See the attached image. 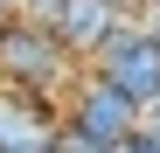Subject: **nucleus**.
<instances>
[{
    "mask_svg": "<svg viewBox=\"0 0 160 153\" xmlns=\"http://www.w3.org/2000/svg\"><path fill=\"white\" fill-rule=\"evenodd\" d=\"M77 76H84V63L63 49V35L49 28V21H28V14H14L7 28H0V84L7 91H70Z\"/></svg>",
    "mask_w": 160,
    "mask_h": 153,
    "instance_id": "nucleus-1",
    "label": "nucleus"
},
{
    "mask_svg": "<svg viewBox=\"0 0 160 153\" xmlns=\"http://www.w3.org/2000/svg\"><path fill=\"white\" fill-rule=\"evenodd\" d=\"M63 125H70V132H84V139H98V146H125L132 132H139V105H132L118 84H104L98 70H84V76L70 84Z\"/></svg>",
    "mask_w": 160,
    "mask_h": 153,
    "instance_id": "nucleus-2",
    "label": "nucleus"
},
{
    "mask_svg": "<svg viewBox=\"0 0 160 153\" xmlns=\"http://www.w3.org/2000/svg\"><path fill=\"white\" fill-rule=\"evenodd\" d=\"M84 70H98L104 84H118V91H125L139 111H146L153 97H160V42L139 28V21H125V28H118L112 42H104L98 56L84 63Z\"/></svg>",
    "mask_w": 160,
    "mask_h": 153,
    "instance_id": "nucleus-3",
    "label": "nucleus"
},
{
    "mask_svg": "<svg viewBox=\"0 0 160 153\" xmlns=\"http://www.w3.org/2000/svg\"><path fill=\"white\" fill-rule=\"evenodd\" d=\"M125 21H132V0H63L49 28L63 35V49H70L77 63H91L98 49H104V42L125 28Z\"/></svg>",
    "mask_w": 160,
    "mask_h": 153,
    "instance_id": "nucleus-4",
    "label": "nucleus"
},
{
    "mask_svg": "<svg viewBox=\"0 0 160 153\" xmlns=\"http://www.w3.org/2000/svg\"><path fill=\"white\" fill-rule=\"evenodd\" d=\"M35 139H56V111H49V97L0 84V146H35Z\"/></svg>",
    "mask_w": 160,
    "mask_h": 153,
    "instance_id": "nucleus-5",
    "label": "nucleus"
},
{
    "mask_svg": "<svg viewBox=\"0 0 160 153\" xmlns=\"http://www.w3.org/2000/svg\"><path fill=\"white\" fill-rule=\"evenodd\" d=\"M56 153H118V146H98L84 132H70V125H56Z\"/></svg>",
    "mask_w": 160,
    "mask_h": 153,
    "instance_id": "nucleus-6",
    "label": "nucleus"
},
{
    "mask_svg": "<svg viewBox=\"0 0 160 153\" xmlns=\"http://www.w3.org/2000/svg\"><path fill=\"white\" fill-rule=\"evenodd\" d=\"M63 0H14V14H28V21H56Z\"/></svg>",
    "mask_w": 160,
    "mask_h": 153,
    "instance_id": "nucleus-7",
    "label": "nucleus"
},
{
    "mask_svg": "<svg viewBox=\"0 0 160 153\" xmlns=\"http://www.w3.org/2000/svg\"><path fill=\"white\" fill-rule=\"evenodd\" d=\"M132 21H139V28L160 42V0H139V7H132Z\"/></svg>",
    "mask_w": 160,
    "mask_h": 153,
    "instance_id": "nucleus-8",
    "label": "nucleus"
},
{
    "mask_svg": "<svg viewBox=\"0 0 160 153\" xmlns=\"http://www.w3.org/2000/svg\"><path fill=\"white\" fill-rule=\"evenodd\" d=\"M118 153H160V132H153V125H139V132H132Z\"/></svg>",
    "mask_w": 160,
    "mask_h": 153,
    "instance_id": "nucleus-9",
    "label": "nucleus"
},
{
    "mask_svg": "<svg viewBox=\"0 0 160 153\" xmlns=\"http://www.w3.org/2000/svg\"><path fill=\"white\" fill-rule=\"evenodd\" d=\"M0 153H56V139H35V146H0Z\"/></svg>",
    "mask_w": 160,
    "mask_h": 153,
    "instance_id": "nucleus-10",
    "label": "nucleus"
},
{
    "mask_svg": "<svg viewBox=\"0 0 160 153\" xmlns=\"http://www.w3.org/2000/svg\"><path fill=\"white\" fill-rule=\"evenodd\" d=\"M139 125H153V132H160V97H153V105L139 111Z\"/></svg>",
    "mask_w": 160,
    "mask_h": 153,
    "instance_id": "nucleus-11",
    "label": "nucleus"
},
{
    "mask_svg": "<svg viewBox=\"0 0 160 153\" xmlns=\"http://www.w3.org/2000/svg\"><path fill=\"white\" fill-rule=\"evenodd\" d=\"M132 7H139V0H132Z\"/></svg>",
    "mask_w": 160,
    "mask_h": 153,
    "instance_id": "nucleus-12",
    "label": "nucleus"
}]
</instances>
